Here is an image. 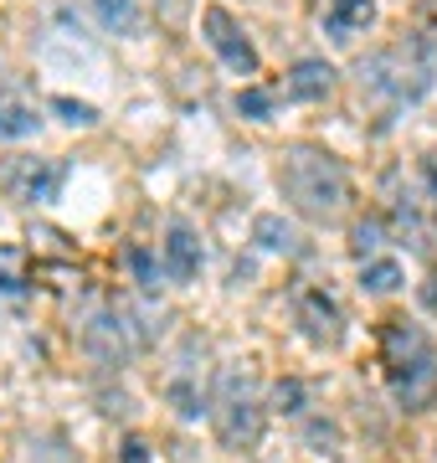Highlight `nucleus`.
<instances>
[{"label": "nucleus", "mask_w": 437, "mask_h": 463, "mask_svg": "<svg viewBox=\"0 0 437 463\" xmlns=\"http://www.w3.org/2000/svg\"><path fill=\"white\" fill-rule=\"evenodd\" d=\"M83 345H88V355L103 361V365H124V361H129V330H124V319H118V315H98V319H93V325L83 330Z\"/></svg>", "instance_id": "1a4fd4ad"}, {"label": "nucleus", "mask_w": 437, "mask_h": 463, "mask_svg": "<svg viewBox=\"0 0 437 463\" xmlns=\"http://www.w3.org/2000/svg\"><path fill=\"white\" fill-rule=\"evenodd\" d=\"M21 294H26V252L0 248V298H21Z\"/></svg>", "instance_id": "dca6fc26"}, {"label": "nucleus", "mask_w": 437, "mask_h": 463, "mask_svg": "<svg viewBox=\"0 0 437 463\" xmlns=\"http://www.w3.org/2000/svg\"><path fill=\"white\" fill-rule=\"evenodd\" d=\"M160 263H165V279L170 283H191L196 273H201V263H206L201 237L185 227V222H170L165 242H160Z\"/></svg>", "instance_id": "6e6552de"}, {"label": "nucleus", "mask_w": 437, "mask_h": 463, "mask_svg": "<svg viewBox=\"0 0 437 463\" xmlns=\"http://www.w3.org/2000/svg\"><path fill=\"white\" fill-rule=\"evenodd\" d=\"M201 36H206V47L221 57L227 72H237V78H253L257 72V47L247 42V32L237 26V16L227 5H206L201 11Z\"/></svg>", "instance_id": "39448f33"}, {"label": "nucleus", "mask_w": 437, "mask_h": 463, "mask_svg": "<svg viewBox=\"0 0 437 463\" xmlns=\"http://www.w3.org/2000/svg\"><path fill=\"white\" fill-rule=\"evenodd\" d=\"M93 16L103 21V32H114V36H135L144 26L139 0H93Z\"/></svg>", "instance_id": "f8f14e48"}, {"label": "nucleus", "mask_w": 437, "mask_h": 463, "mask_svg": "<svg viewBox=\"0 0 437 463\" xmlns=\"http://www.w3.org/2000/svg\"><path fill=\"white\" fill-rule=\"evenodd\" d=\"M242 109H247V114H257V118H268V93H257V88H247V93H242Z\"/></svg>", "instance_id": "6ab92c4d"}, {"label": "nucleus", "mask_w": 437, "mask_h": 463, "mask_svg": "<svg viewBox=\"0 0 437 463\" xmlns=\"http://www.w3.org/2000/svg\"><path fill=\"white\" fill-rule=\"evenodd\" d=\"M278 191L309 222H335L345 212V201H350V175L330 149L293 145L284 155V165H278Z\"/></svg>", "instance_id": "f257e3e1"}, {"label": "nucleus", "mask_w": 437, "mask_h": 463, "mask_svg": "<svg viewBox=\"0 0 437 463\" xmlns=\"http://www.w3.org/2000/svg\"><path fill=\"white\" fill-rule=\"evenodd\" d=\"M211 422L227 448H253L263 438V386L247 365H221L211 392Z\"/></svg>", "instance_id": "20e7f679"}, {"label": "nucleus", "mask_w": 437, "mask_h": 463, "mask_svg": "<svg viewBox=\"0 0 437 463\" xmlns=\"http://www.w3.org/2000/svg\"><path fill=\"white\" fill-rule=\"evenodd\" d=\"M299 325L320 350H335L339 340H345V315H339L335 294H324V288H309V294L299 298Z\"/></svg>", "instance_id": "0eeeda50"}, {"label": "nucleus", "mask_w": 437, "mask_h": 463, "mask_svg": "<svg viewBox=\"0 0 437 463\" xmlns=\"http://www.w3.org/2000/svg\"><path fill=\"white\" fill-rule=\"evenodd\" d=\"M330 88H335V67L320 62V57H303V62H293V72H288V99L314 103V99H324Z\"/></svg>", "instance_id": "9b49d317"}, {"label": "nucleus", "mask_w": 437, "mask_h": 463, "mask_svg": "<svg viewBox=\"0 0 437 463\" xmlns=\"http://www.w3.org/2000/svg\"><path fill=\"white\" fill-rule=\"evenodd\" d=\"M253 242L257 248H268V252H299V232L288 227L284 216H257L253 222Z\"/></svg>", "instance_id": "ddd939ff"}, {"label": "nucleus", "mask_w": 437, "mask_h": 463, "mask_svg": "<svg viewBox=\"0 0 437 463\" xmlns=\"http://www.w3.org/2000/svg\"><path fill=\"white\" fill-rule=\"evenodd\" d=\"M370 21H376V0H330V11H324V26L335 42H355Z\"/></svg>", "instance_id": "9d476101"}, {"label": "nucleus", "mask_w": 437, "mask_h": 463, "mask_svg": "<svg viewBox=\"0 0 437 463\" xmlns=\"http://www.w3.org/2000/svg\"><path fill=\"white\" fill-rule=\"evenodd\" d=\"M381 237H386V227H381V222H360V227H355V252H360V258H381Z\"/></svg>", "instance_id": "f3484780"}, {"label": "nucleus", "mask_w": 437, "mask_h": 463, "mask_svg": "<svg viewBox=\"0 0 437 463\" xmlns=\"http://www.w3.org/2000/svg\"><path fill=\"white\" fill-rule=\"evenodd\" d=\"M402 263H396V258H370L366 268H360V288H366V294H396V288H402Z\"/></svg>", "instance_id": "4468645a"}, {"label": "nucleus", "mask_w": 437, "mask_h": 463, "mask_svg": "<svg viewBox=\"0 0 437 463\" xmlns=\"http://www.w3.org/2000/svg\"><path fill=\"white\" fill-rule=\"evenodd\" d=\"M51 109H57V114L68 118V124H98V109H93V103H78V99H51Z\"/></svg>", "instance_id": "a211bd4d"}, {"label": "nucleus", "mask_w": 437, "mask_h": 463, "mask_svg": "<svg viewBox=\"0 0 437 463\" xmlns=\"http://www.w3.org/2000/svg\"><path fill=\"white\" fill-rule=\"evenodd\" d=\"M360 83H366V93H376L391 109L417 103L437 83V42L432 36H402V42H391V47H381L376 57L360 62Z\"/></svg>", "instance_id": "7ed1b4c3"}, {"label": "nucleus", "mask_w": 437, "mask_h": 463, "mask_svg": "<svg viewBox=\"0 0 437 463\" xmlns=\"http://www.w3.org/2000/svg\"><path fill=\"white\" fill-rule=\"evenodd\" d=\"M57 185H62V165L57 160H11V165L0 170V191L26 201V206L57 201Z\"/></svg>", "instance_id": "423d86ee"}, {"label": "nucleus", "mask_w": 437, "mask_h": 463, "mask_svg": "<svg viewBox=\"0 0 437 463\" xmlns=\"http://www.w3.org/2000/svg\"><path fill=\"white\" fill-rule=\"evenodd\" d=\"M381 365H386L391 397L402 412H427L437 397V350L417 319H391L381 335Z\"/></svg>", "instance_id": "f03ea898"}, {"label": "nucleus", "mask_w": 437, "mask_h": 463, "mask_svg": "<svg viewBox=\"0 0 437 463\" xmlns=\"http://www.w3.org/2000/svg\"><path fill=\"white\" fill-rule=\"evenodd\" d=\"M36 129H42L36 109H26V103H0V139H32Z\"/></svg>", "instance_id": "2eb2a0df"}, {"label": "nucleus", "mask_w": 437, "mask_h": 463, "mask_svg": "<svg viewBox=\"0 0 437 463\" xmlns=\"http://www.w3.org/2000/svg\"><path fill=\"white\" fill-rule=\"evenodd\" d=\"M129 263H135V273L144 279V288H154V268H150V258H144V252H129Z\"/></svg>", "instance_id": "aec40b11"}]
</instances>
